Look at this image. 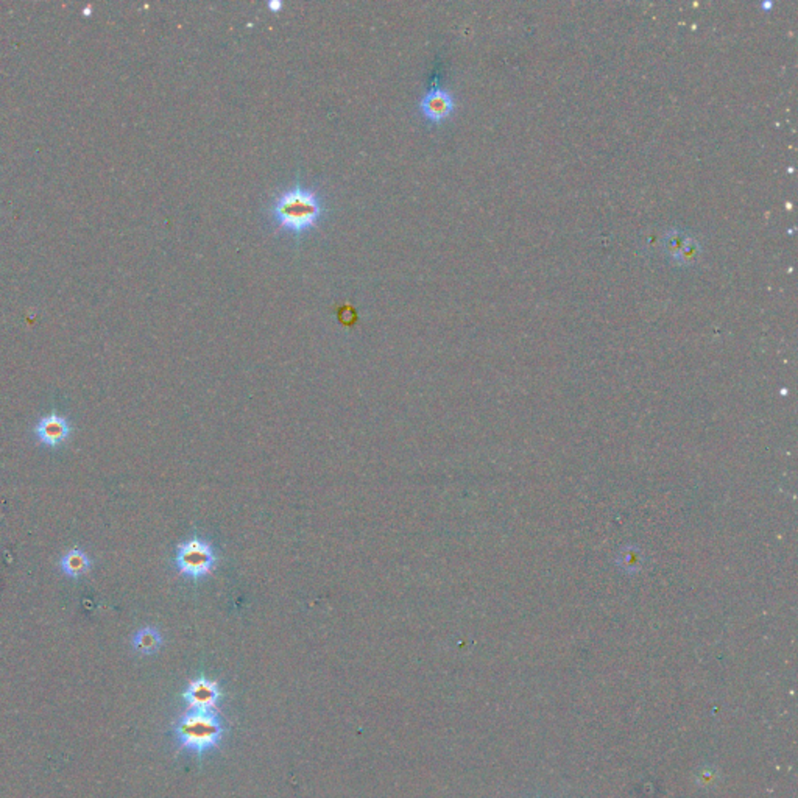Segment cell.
Returning a JSON list of instances; mask_svg holds the SVG:
<instances>
[{
    "label": "cell",
    "mask_w": 798,
    "mask_h": 798,
    "mask_svg": "<svg viewBox=\"0 0 798 798\" xmlns=\"http://www.w3.org/2000/svg\"><path fill=\"white\" fill-rule=\"evenodd\" d=\"M220 698V689L215 681L200 677L189 685L185 693V700L190 710L197 711H211L215 708Z\"/></svg>",
    "instance_id": "5b68a950"
},
{
    "label": "cell",
    "mask_w": 798,
    "mask_h": 798,
    "mask_svg": "<svg viewBox=\"0 0 798 798\" xmlns=\"http://www.w3.org/2000/svg\"><path fill=\"white\" fill-rule=\"evenodd\" d=\"M61 569L73 579L83 576V574H86L90 569V560L88 554L78 547L71 549L61 559Z\"/></svg>",
    "instance_id": "52a82bcc"
},
{
    "label": "cell",
    "mask_w": 798,
    "mask_h": 798,
    "mask_svg": "<svg viewBox=\"0 0 798 798\" xmlns=\"http://www.w3.org/2000/svg\"><path fill=\"white\" fill-rule=\"evenodd\" d=\"M215 555L209 543L200 538H190L178 546L177 566L182 576L202 579L211 572Z\"/></svg>",
    "instance_id": "3957f363"
},
{
    "label": "cell",
    "mask_w": 798,
    "mask_h": 798,
    "mask_svg": "<svg viewBox=\"0 0 798 798\" xmlns=\"http://www.w3.org/2000/svg\"><path fill=\"white\" fill-rule=\"evenodd\" d=\"M454 97L442 86H432L420 102V110L424 118L432 122L446 119L454 111Z\"/></svg>",
    "instance_id": "277c9868"
},
{
    "label": "cell",
    "mask_w": 798,
    "mask_h": 798,
    "mask_svg": "<svg viewBox=\"0 0 798 798\" xmlns=\"http://www.w3.org/2000/svg\"><path fill=\"white\" fill-rule=\"evenodd\" d=\"M269 6L273 8V10H278V8L282 6V2H279V0H278V2H269Z\"/></svg>",
    "instance_id": "30bf717a"
},
{
    "label": "cell",
    "mask_w": 798,
    "mask_h": 798,
    "mask_svg": "<svg viewBox=\"0 0 798 798\" xmlns=\"http://www.w3.org/2000/svg\"><path fill=\"white\" fill-rule=\"evenodd\" d=\"M133 644L140 653H155L161 647L162 638L156 628L145 627L138 631L135 639H133Z\"/></svg>",
    "instance_id": "ba28073f"
},
{
    "label": "cell",
    "mask_w": 798,
    "mask_h": 798,
    "mask_svg": "<svg viewBox=\"0 0 798 798\" xmlns=\"http://www.w3.org/2000/svg\"><path fill=\"white\" fill-rule=\"evenodd\" d=\"M71 434V424L61 415L50 413L41 418L36 426L38 438L47 446H58L68 440Z\"/></svg>",
    "instance_id": "8992f818"
},
{
    "label": "cell",
    "mask_w": 798,
    "mask_h": 798,
    "mask_svg": "<svg viewBox=\"0 0 798 798\" xmlns=\"http://www.w3.org/2000/svg\"><path fill=\"white\" fill-rule=\"evenodd\" d=\"M323 200L315 192L301 185L286 189L271 204V219L281 229L301 234L315 227L323 215Z\"/></svg>",
    "instance_id": "6da1fadb"
},
{
    "label": "cell",
    "mask_w": 798,
    "mask_h": 798,
    "mask_svg": "<svg viewBox=\"0 0 798 798\" xmlns=\"http://www.w3.org/2000/svg\"><path fill=\"white\" fill-rule=\"evenodd\" d=\"M688 237L689 236L681 231H670L669 234H666V237H664V252H666L673 261H678V256L681 253V249H683Z\"/></svg>",
    "instance_id": "9c48e42d"
},
{
    "label": "cell",
    "mask_w": 798,
    "mask_h": 798,
    "mask_svg": "<svg viewBox=\"0 0 798 798\" xmlns=\"http://www.w3.org/2000/svg\"><path fill=\"white\" fill-rule=\"evenodd\" d=\"M223 733V722L212 710H192L177 725V739L180 745L197 755H203L217 747Z\"/></svg>",
    "instance_id": "7a4b0ae2"
}]
</instances>
